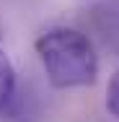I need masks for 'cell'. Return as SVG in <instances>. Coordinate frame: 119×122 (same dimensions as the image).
I'll use <instances>...</instances> for the list:
<instances>
[{"label":"cell","mask_w":119,"mask_h":122,"mask_svg":"<svg viewBox=\"0 0 119 122\" xmlns=\"http://www.w3.org/2000/svg\"><path fill=\"white\" fill-rule=\"evenodd\" d=\"M13 91H16V70H13L10 60H8V55L0 47V112H3L5 104L10 101Z\"/></svg>","instance_id":"2"},{"label":"cell","mask_w":119,"mask_h":122,"mask_svg":"<svg viewBox=\"0 0 119 122\" xmlns=\"http://www.w3.org/2000/svg\"><path fill=\"white\" fill-rule=\"evenodd\" d=\"M106 109L119 117V68L114 70V75L109 78V86H106Z\"/></svg>","instance_id":"3"},{"label":"cell","mask_w":119,"mask_h":122,"mask_svg":"<svg viewBox=\"0 0 119 122\" xmlns=\"http://www.w3.org/2000/svg\"><path fill=\"white\" fill-rule=\"evenodd\" d=\"M36 55L42 60L47 81L60 91L93 86L98 78V55L93 42L78 29H47L36 39Z\"/></svg>","instance_id":"1"}]
</instances>
